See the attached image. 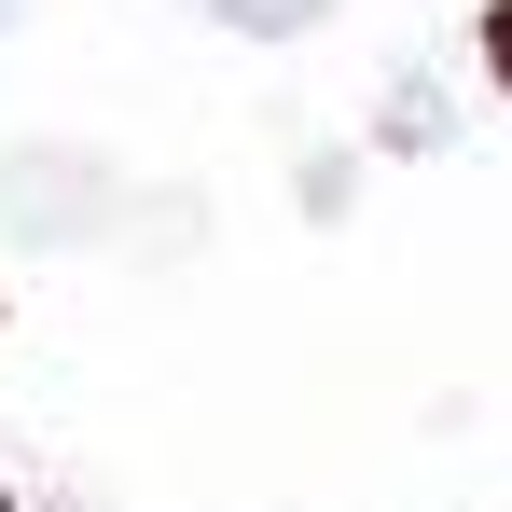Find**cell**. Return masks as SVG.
Here are the masks:
<instances>
[{
	"label": "cell",
	"mask_w": 512,
	"mask_h": 512,
	"mask_svg": "<svg viewBox=\"0 0 512 512\" xmlns=\"http://www.w3.org/2000/svg\"><path fill=\"white\" fill-rule=\"evenodd\" d=\"M111 208L125 194H111V167H97L84 139H14L0 153V236H28V250H84Z\"/></svg>",
	"instance_id": "obj_1"
},
{
	"label": "cell",
	"mask_w": 512,
	"mask_h": 512,
	"mask_svg": "<svg viewBox=\"0 0 512 512\" xmlns=\"http://www.w3.org/2000/svg\"><path fill=\"white\" fill-rule=\"evenodd\" d=\"M374 139H388V153H443V139H457V125H443V84L402 70V84L374 97Z\"/></svg>",
	"instance_id": "obj_2"
},
{
	"label": "cell",
	"mask_w": 512,
	"mask_h": 512,
	"mask_svg": "<svg viewBox=\"0 0 512 512\" xmlns=\"http://www.w3.org/2000/svg\"><path fill=\"white\" fill-rule=\"evenodd\" d=\"M42 512H70V499H42Z\"/></svg>",
	"instance_id": "obj_6"
},
{
	"label": "cell",
	"mask_w": 512,
	"mask_h": 512,
	"mask_svg": "<svg viewBox=\"0 0 512 512\" xmlns=\"http://www.w3.org/2000/svg\"><path fill=\"white\" fill-rule=\"evenodd\" d=\"M485 70H499V97H512V0H485Z\"/></svg>",
	"instance_id": "obj_4"
},
{
	"label": "cell",
	"mask_w": 512,
	"mask_h": 512,
	"mask_svg": "<svg viewBox=\"0 0 512 512\" xmlns=\"http://www.w3.org/2000/svg\"><path fill=\"white\" fill-rule=\"evenodd\" d=\"M0 28H14V0H0Z\"/></svg>",
	"instance_id": "obj_5"
},
{
	"label": "cell",
	"mask_w": 512,
	"mask_h": 512,
	"mask_svg": "<svg viewBox=\"0 0 512 512\" xmlns=\"http://www.w3.org/2000/svg\"><path fill=\"white\" fill-rule=\"evenodd\" d=\"M194 14H208V28H236V42H305L333 0H194Z\"/></svg>",
	"instance_id": "obj_3"
}]
</instances>
